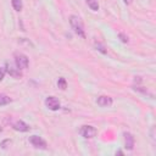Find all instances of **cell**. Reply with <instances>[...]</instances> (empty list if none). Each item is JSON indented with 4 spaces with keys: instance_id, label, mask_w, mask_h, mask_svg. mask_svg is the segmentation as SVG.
Here are the masks:
<instances>
[{
    "instance_id": "cell-9",
    "label": "cell",
    "mask_w": 156,
    "mask_h": 156,
    "mask_svg": "<svg viewBox=\"0 0 156 156\" xmlns=\"http://www.w3.org/2000/svg\"><path fill=\"white\" fill-rule=\"evenodd\" d=\"M112 102H113L112 98H110L107 95H100L96 99V104L101 107H110V106H112Z\"/></svg>"
},
{
    "instance_id": "cell-2",
    "label": "cell",
    "mask_w": 156,
    "mask_h": 156,
    "mask_svg": "<svg viewBox=\"0 0 156 156\" xmlns=\"http://www.w3.org/2000/svg\"><path fill=\"white\" fill-rule=\"evenodd\" d=\"M13 57H15V65H16L17 68H20V69L28 68V66H29V58L24 54H22V52H15Z\"/></svg>"
},
{
    "instance_id": "cell-7",
    "label": "cell",
    "mask_w": 156,
    "mask_h": 156,
    "mask_svg": "<svg viewBox=\"0 0 156 156\" xmlns=\"http://www.w3.org/2000/svg\"><path fill=\"white\" fill-rule=\"evenodd\" d=\"M11 126H12V128H13L15 130H17V132H22V133L29 132V129H30L29 124H27V123H26V122H23L22 119H17V121L12 122V123H11Z\"/></svg>"
},
{
    "instance_id": "cell-18",
    "label": "cell",
    "mask_w": 156,
    "mask_h": 156,
    "mask_svg": "<svg viewBox=\"0 0 156 156\" xmlns=\"http://www.w3.org/2000/svg\"><path fill=\"white\" fill-rule=\"evenodd\" d=\"M123 1H124L126 5H130V4L133 2V0H123Z\"/></svg>"
},
{
    "instance_id": "cell-6",
    "label": "cell",
    "mask_w": 156,
    "mask_h": 156,
    "mask_svg": "<svg viewBox=\"0 0 156 156\" xmlns=\"http://www.w3.org/2000/svg\"><path fill=\"white\" fill-rule=\"evenodd\" d=\"M123 139H124V147L129 151L133 150L134 145H135V139H134L133 134L129 133V132H124L123 133Z\"/></svg>"
},
{
    "instance_id": "cell-14",
    "label": "cell",
    "mask_w": 156,
    "mask_h": 156,
    "mask_svg": "<svg viewBox=\"0 0 156 156\" xmlns=\"http://www.w3.org/2000/svg\"><path fill=\"white\" fill-rule=\"evenodd\" d=\"M95 48H96V50L100 51L101 54H106V52H107V50L105 49V46H104L101 43H95Z\"/></svg>"
},
{
    "instance_id": "cell-19",
    "label": "cell",
    "mask_w": 156,
    "mask_h": 156,
    "mask_svg": "<svg viewBox=\"0 0 156 156\" xmlns=\"http://www.w3.org/2000/svg\"><path fill=\"white\" fill-rule=\"evenodd\" d=\"M1 132H2V128H1V126H0V133H1Z\"/></svg>"
},
{
    "instance_id": "cell-13",
    "label": "cell",
    "mask_w": 156,
    "mask_h": 156,
    "mask_svg": "<svg viewBox=\"0 0 156 156\" xmlns=\"http://www.w3.org/2000/svg\"><path fill=\"white\" fill-rule=\"evenodd\" d=\"M57 87H58L61 90H65V89L67 88V82H66V79H65L63 77H60V78H58V80H57Z\"/></svg>"
},
{
    "instance_id": "cell-16",
    "label": "cell",
    "mask_w": 156,
    "mask_h": 156,
    "mask_svg": "<svg viewBox=\"0 0 156 156\" xmlns=\"http://www.w3.org/2000/svg\"><path fill=\"white\" fill-rule=\"evenodd\" d=\"M5 74H6V68H5V66H4V67H0V82L4 79Z\"/></svg>"
},
{
    "instance_id": "cell-3",
    "label": "cell",
    "mask_w": 156,
    "mask_h": 156,
    "mask_svg": "<svg viewBox=\"0 0 156 156\" xmlns=\"http://www.w3.org/2000/svg\"><path fill=\"white\" fill-rule=\"evenodd\" d=\"M96 133H98L96 128L93 126H89V124H84L79 128V135L83 136L84 139H91L96 135Z\"/></svg>"
},
{
    "instance_id": "cell-4",
    "label": "cell",
    "mask_w": 156,
    "mask_h": 156,
    "mask_svg": "<svg viewBox=\"0 0 156 156\" xmlns=\"http://www.w3.org/2000/svg\"><path fill=\"white\" fill-rule=\"evenodd\" d=\"M29 143L35 147V149H41V150H46L48 149V143L39 135H32L29 136Z\"/></svg>"
},
{
    "instance_id": "cell-12",
    "label": "cell",
    "mask_w": 156,
    "mask_h": 156,
    "mask_svg": "<svg viewBox=\"0 0 156 156\" xmlns=\"http://www.w3.org/2000/svg\"><path fill=\"white\" fill-rule=\"evenodd\" d=\"M85 2L90 7V10H93V11H98L99 10V2H98V0H85Z\"/></svg>"
},
{
    "instance_id": "cell-15",
    "label": "cell",
    "mask_w": 156,
    "mask_h": 156,
    "mask_svg": "<svg viewBox=\"0 0 156 156\" xmlns=\"http://www.w3.org/2000/svg\"><path fill=\"white\" fill-rule=\"evenodd\" d=\"M118 38L121 39V41H123V43H128V37H127L124 33H118Z\"/></svg>"
},
{
    "instance_id": "cell-17",
    "label": "cell",
    "mask_w": 156,
    "mask_h": 156,
    "mask_svg": "<svg viewBox=\"0 0 156 156\" xmlns=\"http://www.w3.org/2000/svg\"><path fill=\"white\" fill-rule=\"evenodd\" d=\"M10 144H11V140H10V139H6V140H4V141L1 143V147H2V149H6L7 145L10 146Z\"/></svg>"
},
{
    "instance_id": "cell-11",
    "label": "cell",
    "mask_w": 156,
    "mask_h": 156,
    "mask_svg": "<svg viewBox=\"0 0 156 156\" xmlns=\"http://www.w3.org/2000/svg\"><path fill=\"white\" fill-rule=\"evenodd\" d=\"M11 101H12V99H11L9 95H6V94H0V106L9 105Z\"/></svg>"
},
{
    "instance_id": "cell-8",
    "label": "cell",
    "mask_w": 156,
    "mask_h": 156,
    "mask_svg": "<svg viewBox=\"0 0 156 156\" xmlns=\"http://www.w3.org/2000/svg\"><path fill=\"white\" fill-rule=\"evenodd\" d=\"M5 68H6V72H7L12 78H15V79H20V78L22 77L21 69H20V68H17V67H16V65H15V66H11V65L6 63V65H5Z\"/></svg>"
},
{
    "instance_id": "cell-1",
    "label": "cell",
    "mask_w": 156,
    "mask_h": 156,
    "mask_svg": "<svg viewBox=\"0 0 156 156\" xmlns=\"http://www.w3.org/2000/svg\"><path fill=\"white\" fill-rule=\"evenodd\" d=\"M68 21H69V24H71L73 32L82 39H85V29H84V24H83V21L80 20V17H78L77 15H71Z\"/></svg>"
},
{
    "instance_id": "cell-10",
    "label": "cell",
    "mask_w": 156,
    "mask_h": 156,
    "mask_svg": "<svg viewBox=\"0 0 156 156\" xmlns=\"http://www.w3.org/2000/svg\"><path fill=\"white\" fill-rule=\"evenodd\" d=\"M11 5H12L13 10L17 11V12L22 11V9H23V2H22V0H11Z\"/></svg>"
},
{
    "instance_id": "cell-5",
    "label": "cell",
    "mask_w": 156,
    "mask_h": 156,
    "mask_svg": "<svg viewBox=\"0 0 156 156\" xmlns=\"http://www.w3.org/2000/svg\"><path fill=\"white\" fill-rule=\"evenodd\" d=\"M45 106L49 110H51V111H57L61 107V104H60V101H58L57 98H55V96H48L45 99Z\"/></svg>"
}]
</instances>
